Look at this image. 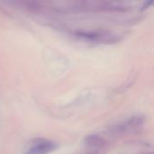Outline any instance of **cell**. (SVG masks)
Instances as JSON below:
<instances>
[{
  "label": "cell",
  "instance_id": "obj_1",
  "mask_svg": "<svg viewBox=\"0 0 154 154\" xmlns=\"http://www.w3.org/2000/svg\"><path fill=\"white\" fill-rule=\"evenodd\" d=\"M75 33L80 38L102 43H112L118 40L117 35L109 31H77Z\"/></svg>",
  "mask_w": 154,
  "mask_h": 154
},
{
  "label": "cell",
  "instance_id": "obj_2",
  "mask_svg": "<svg viewBox=\"0 0 154 154\" xmlns=\"http://www.w3.org/2000/svg\"><path fill=\"white\" fill-rule=\"evenodd\" d=\"M57 149V144L45 139H37L25 154H49Z\"/></svg>",
  "mask_w": 154,
  "mask_h": 154
},
{
  "label": "cell",
  "instance_id": "obj_3",
  "mask_svg": "<svg viewBox=\"0 0 154 154\" xmlns=\"http://www.w3.org/2000/svg\"><path fill=\"white\" fill-rule=\"evenodd\" d=\"M84 143L88 147L98 148V149L105 147L106 144V140H104L102 137H100L99 135H97V134H91V135L86 136Z\"/></svg>",
  "mask_w": 154,
  "mask_h": 154
},
{
  "label": "cell",
  "instance_id": "obj_4",
  "mask_svg": "<svg viewBox=\"0 0 154 154\" xmlns=\"http://www.w3.org/2000/svg\"><path fill=\"white\" fill-rule=\"evenodd\" d=\"M143 120H144V118L143 116H134V118H131L128 121V125L133 128H136L143 125Z\"/></svg>",
  "mask_w": 154,
  "mask_h": 154
},
{
  "label": "cell",
  "instance_id": "obj_5",
  "mask_svg": "<svg viewBox=\"0 0 154 154\" xmlns=\"http://www.w3.org/2000/svg\"><path fill=\"white\" fill-rule=\"evenodd\" d=\"M24 5H26V8L30 9L31 11H37L41 8V4L37 2H25Z\"/></svg>",
  "mask_w": 154,
  "mask_h": 154
},
{
  "label": "cell",
  "instance_id": "obj_6",
  "mask_svg": "<svg viewBox=\"0 0 154 154\" xmlns=\"http://www.w3.org/2000/svg\"><path fill=\"white\" fill-rule=\"evenodd\" d=\"M88 154H97V153H96V152H89V153H88Z\"/></svg>",
  "mask_w": 154,
  "mask_h": 154
}]
</instances>
